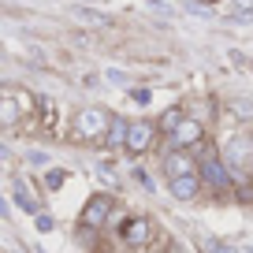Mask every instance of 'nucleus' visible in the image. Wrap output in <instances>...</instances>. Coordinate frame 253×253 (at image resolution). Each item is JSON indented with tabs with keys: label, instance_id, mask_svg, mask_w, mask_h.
<instances>
[{
	"label": "nucleus",
	"instance_id": "obj_1",
	"mask_svg": "<svg viewBox=\"0 0 253 253\" xmlns=\"http://www.w3.org/2000/svg\"><path fill=\"white\" fill-rule=\"evenodd\" d=\"M194 157H198V179H201V190H205V194H212V198H227V194H235L238 179L231 175L227 160L209 145V138L194 149Z\"/></svg>",
	"mask_w": 253,
	"mask_h": 253
},
{
	"label": "nucleus",
	"instance_id": "obj_2",
	"mask_svg": "<svg viewBox=\"0 0 253 253\" xmlns=\"http://www.w3.org/2000/svg\"><path fill=\"white\" fill-rule=\"evenodd\" d=\"M157 142H160V130H157V119H145V116H138V119H130L126 123V142H123V153L126 157H145L149 149H157Z\"/></svg>",
	"mask_w": 253,
	"mask_h": 253
},
{
	"label": "nucleus",
	"instance_id": "obj_3",
	"mask_svg": "<svg viewBox=\"0 0 253 253\" xmlns=\"http://www.w3.org/2000/svg\"><path fill=\"white\" fill-rule=\"evenodd\" d=\"M108 116L104 108H82L71 119V138L75 142H104V130H108Z\"/></svg>",
	"mask_w": 253,
	"mask_h": 253
},
{
	"label": "nucleus",
	"instance_id": "obj_4",
	"mask_svg": "<svg viewBox=\"0 0 253 253\" xmlns=\"http://www.w3.org/2000/svg\"><path fill=\"white\" fill-rule=\"evenodd\" d=\"M220 157L227 160L231 175H235L238 182L250 179V175H253V138H250V134L231 138V142H227V153H220Z\"/></svg>",
	"mask_w": 253,
	"mask_h": 253
},
{
	"label": "nucleus",
	"instance_id": "obj_5",
	"mask_svg": "<svg viewBox=\"0 0 253 253\" xmlns=\"http://www.w3.org/2000/svg\"><path fill=\"white\" fill-rule=\"evenodd\" d=\"M205 138H209L205 123H201L198 116H190V112H186V116H182V123L175 126L164 142H168V149H190V153H194L201 142H205Z\"/></svg>",
	"mask_w": 253,
	"mask_h": 253
},
{
	"label": "nucleus",
	"instance_id": "obj_6",
	"mask_svg": "<svg viewBox=\"0 0 253 253\" xmlns=\"http://www.w3.org/2000/svg\"><path fill=\"white\" fill-rule=\"evenodd\" d=\"M112 212H116V198L112 194H93L79 212V227L82 231H101L112 220Z\"/></svg>",
	"mask_w": 253,
	"mask_h": 253
},
{
	"label": "nucleus",
	"instance_id": "obj_7",
	"mask_svg": "<svg viewBox=\"0 0 253 253\" xmlns=\"http://www.w3.org/2000/svg\"><path fill=\"white\" fill-rule=\"evenodd\" d=\"M153 235H157V227H153L149 216H126V220L119 223V238H123V246H130V250H145V246L153 242Z\"/></svg>",
	"mask_w": 253,
	"mask_h": 253
},
{
	"label": "nucleus",
	"instance_id": "obj_8",
	"mask_svg": "<svg viewBox=\"0 0 253 253\" xmlns=\"http://www.w3.org/2000/svg\"><path fill=\"white\" fill-rule=\"evenodd\" d=\"M160 171H164V179L190 175V171H198V157H194L190 149H164V157H160Z\"/></svg>",
	"mask_w": 253,
	"mask_h": 253
},
{
	"label": "nucleus",
	"instance_id": "obj_9",
	"mask_svg": "<svg viewBox=\"0 0 253 253\" xmlns=\"http://www.w3.org/2000/svg\"><path fill=\"white\" fill-rule=\"evenodd\" d=\"M168 194H171L175 201H198L205 190H201L198 171H190V175H175V179H168Z\"/></svg>",
	"mask_w": 253,
	"mask_h": 253
},
{
	"label": "nucleus",
	"instance_id": "obj_10",
	"mask_svg": "<svg viewBox=\"0 0 253 253\" xmlns=\"http://www.w3.org/2000/svg\"><path fill=\"white\" fill-rule=\"evenodd\" d=\"M126 123H130V119H126L123 112H112V116H108V130H104V145H108V149H119V153H123Z\"/></svg>",
	"mask_w": 253,
	"mask_h": 253
},
{
	"label": "nucleus",
	"instance_id": "obj_11",
	"mask_svg": "<svg viewBox=\"0 0 253 253\" xmlns=\"http://www.w3.org/2000/svg\"><path fill=\"white\" fill-rule=\"evenodd\" d=\"M182 116H186V108H182V104H168V108L157 116V130H160V138H168V134H171L175 126L182 123Z\"/></svg>",
	"mask_w": 253,
	"mask_h": 253
},
{
	"label": "nucleus",
	"instance_id": "obj_12",
	"mask_svg": "<svg viewBox=\"0 0 253 253\" xmlns=\"http://www.w3.org/2000/svg\"><path fill=\"white\" fill-rule=\"evenodd\" d=\"M15 198H19V205H23L26 212H38V201H34L30 194H26V186H23V182H15Z\"/></svg>",
	"mask_w": 253,
	"mask_h": 253
},
{
	"label": "nucleus",
	"instance_id": "obj_13",
	"mask_svg": "<svg viewBox=\"0 0 253 253\" xmlns=\"http://www.w3.org/2000/svg\"><path fill=\"white\" fill-rule=\"evenodd\" d=\"M45 186H48V190H60V186H63V168H52V171L45 175Z\"/></svg>",
	"mask_w": 253,
	"mask_h": 253
},
{
	"label": "nucleus",
	"instance_id": "obj_14",
	"mask_svg": "<svg viewBox=\"0 0 253 253\" xmlns=\"http://www.w3.org/2000/svg\"><path fill=\"white\" fill-rule=\"evenodd\" d=\"M34 223H38V231H52L56 227V220L48 212H34Z\"/></svg>",
	"mask_w": 253,
	"mask_h": 253
},
{
	"label": "nucleus",
	"instance_id": "obj_15",
	"mask_svg": "<svg viewBox=\"0 0 253 253\" xmlns=\"http://www.w3.org/2000/svg\"><path fill=\"white\" fill-rule=\"evenodd\" d=\"M209 253H238V250L227 246V242H209Z\"/></svg>",
	"mask_w": 253,
	"mask_h": 253
},
{
	"label": "nucleus",
	"instance_id": "obj_16",
	"mask_svg": "<svg viewBox=\"0 0 253 253\" xmlns=\"http://www.w3.org/2000/svg\"><path fill=\"white\" fill-rule=\"evenodd\" d=\"M26 160H30V164H48V157H45V153H38V149H30V153H26Z\"/></svg>",
	"mask_w": 253,
	"mask_h": 253
},
{
	"label": "nucleus",
	"instance_id": "obj_17",
	"mask_svg": "<svg viewBox=\"0 0 253 253\" xmlns=\"http://www.w3.org/2000/svg\"><path fill=\"white\" fill-rule=\"evenodd\" d=\"M108 79H112V82H116V86H130V79H126V75H123V71H108Z\"/></svg>",
	"mask_w": 253,
	"mask_h": 253
},
{
	"label": "nucleus",
	"instance_id": "obj_18",
	"mask_svg": "<svg viewBox=\"0 0 253 253\" xmlns=\"http://www.w3.org/2000/svg\"><path fill=\"white\" fill-rule=\"evenodd\" d=\"M134 101L138 104H149V89H134Z\"/></svg>",
	"mask_w": 253,
	"mask_h": 253
},
{
	"label": "nucleus",
	"instance_id": "obj_19",
	"mask_svg": "<svg viewBox=\"0 0 253 253\" xmlns=\"http://www.w3.org/2000/svg\"><path fill=\"white\" fill-rule=\"evenodd\" d=\"M198 4H220V0H198Z\"/></svg>",
	"mask_w": 253,
	"mask_h": 253
},
{
	"label": "nucleus",
	"instance_id": "obj_20",
	"mask_svg": "<svg viewBox=\"0 0 253 253\" xmlns=\"http://www.w3.org/2000/svg\"><path fill=\"white\" fill-rule=\"evenodd\" d=\"M82 4H93V0H82Z\"/></svg>",
	"mask_w": 253,
	"mask_h": 253
},
{
	"label": "nucleus",
	"instance_id": "obj_21",
	"mask_svg": "<svg viewBox=\"0 0 253 253\" xmlns=\"http://www.w3.org/2000/svg\"><path fill=\"white\" fill-rule=\"evenodd\" d=\"M250 138H253V134H250Z\"/></svg>",
	"mask_w": 253,
	"mask_h": 253
}]
</instances>
